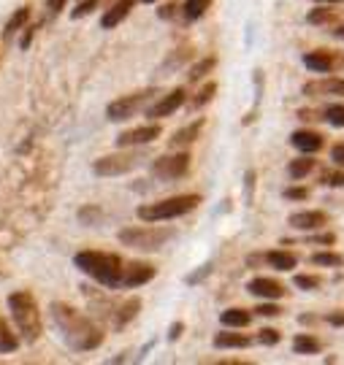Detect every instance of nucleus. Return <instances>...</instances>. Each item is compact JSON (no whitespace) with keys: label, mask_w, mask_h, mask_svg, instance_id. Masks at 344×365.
<instances>
[{"label":"nucleus","mask_w":344,"mask_h":365,"mask_svg":"<svg viewBox=\"0 0 344 365\" xmlns=\"http://www.w3.org/2000/svg\"><path fill=\"white\" fill-rule=\"evenodd\" d=\"M52 317L60 328V333L65 335V341L76 349V352H90L95 349L100 341H103V333L95 328L87 317H82L76 308L65 303H52Z\"/></svg>","instance_id":"1"},{"label":"nucleus","mask_w":344,"mask_h":365,"mask_svg":"<svg viewBox=\"0 0 344 365\" xmlns=\"http://www.w3.org/2000/svg\"><path fill=\"white\" fill-rule=\"evenodd\" d=\"M76 268L82 274L93 276L95 281H100L103 287H120V279H123V260L111 252H79L73 257Z\"/></svg>","instance_id":"2"},{"label":"nucleus","mask_w":344,"mask_h":365,"mask_svg":"<svg viewBox=\"0 0 344 365\" xmlns=\"http://www.w3.org/2000/svg\"><path fill=\"white\" fill-rule=\"evenodd\" d=\"M8 308H11V317L19 328L22 338L33 344L41 338V314H38V303L28 290H17L8 295Z\"/></svg>","instance_id":"3"},{"label":"nucleus","mask_w":344,"mask_h":365,"mask_svg":"<svg viewBox=\"0 0 344 365\" xmlns=\"http://www.w3.org/2000/svg\"><path fill=\"white\" fill-rule=\"evenodd\" d=\"M198 203H201V195H174V198H165L157 203L138 206L136 216L141 222H165V219H176V216L190 214L192 209H198Z\"/></svg>","instance_id":"4"},{"label":"nucleus","mask_w":344,"mask_h":365,"mask_svg":"<svg viewBox=\"0 0 344 365\" xmlns=\"http://www.w3.org/2000/svg\"><path fill=\"white\" fill-rule=\"evenodd\" d=\"M171 236H174V230H168V227H152V222H147L141 227H125V230L117 233L120 243H125L130 249H141V252H155Z\"/></svg>","instance_id":"5"},{"label":"nucleus","mask_w":344,"mask_h":365,"mask_svg":"<svg viewBox=\"0 0 344 365\" xmlns=\"http://www.w3.org/2000/svg\"><path fill=\"white\" fill-rule=\"evenodd\" d=\"M144 162V157L138 152H120V154H106L93 162L95 176H125L133 168H138Z\"/></svg>","instance_id":"6"},{"label":"nucleus","mask_w":344,"mask_h":365,"mask_svg":"<svg viewBox=\"0 0 344 365\" xmlns=\"http://www.w3.org/2000/svg\"><path fill=\"white\" fill-rule=\"evenodd\" d=\"M152 95L155 90H147V92H133V95H125V97H120V100H114V103H109V109H106V117L111 122H125L130 120L136 111H141L150 100H152Z\"/></svg>","instance_id":"7"},{"label":"nucleus","mask_w":344,"mask_h":365,"mask_svg":"<svg viewBox=\"0 0 344 365\" xmlns=\"http://www.w3.org/2000/svg\"><path fill=\"white\" fill-rule=\"evenodd\" d=\"M190 171V154L179 152V154H165V157H157L155 165H152V174L157 179H182L185 174Z\"/></svg>","instance_id":"8"},{"label":"nucleus","mask_w":344,"mask_h":365,"mask_svg":"<svg viewBox=\"0 0 344 365\" xmlns=\"http://www.w3.org/2000/svg\"><path fill=\"white\" fill-rule=\"evenodd\" d=\"M163 135V127L157 122H150V124H138V127H130L125 133L117 135V147L120 149H127V147H144V144H152Z\"/></svg>","instance_id":"9"},{"label":"nucleus","mask_w":344,"mask_h":365,"mask_svg":"<svg viewBox=\"0 0 344 365\" xmlns=\"http://www.w3.org/2000/svg\"><path fill=\"white\" fill-rule=\"evenodd\" d=\"M185 103H188V90H185V87H176V90L168 92V95H163L157 103L147 106V117H150V120H163V117H171V114H176V111H179Z\"/></svg>","instance_id":"10"},{"label":"nucleus","mask_w":344,"mask_h":365,"mask_svg":"<svg viewBox=\"0 0 344 365\" xmlns=\"http://www.w3.org/2000/svg\"><path fill=\"white\" fill-rule=\"evenodd\" d=\"M247 290H250L255 298H263V301H280L284 298V284L277 281V279H271V276H255L250 284H247Z\"/></svg>","instance_id":"11"},{"label":"nucleus","mask_w":344,"mask_h":365,"mask_svg":"<svg viewBox=\"0 0 344 365\" xmlns=\"http://www.w3.org/2000/svg\"><path fill=\"white\" fill-rule=\"evenodd\" d=\"M155 265H150V263H127L123 265V279H120V287H141V284H147V281H152L155 279Z\"/></svg>","instance_id":"12"},{"label":"nucleus","mask_w":344,"mask_h":365,"mask_svg":"<svg viewBox=\"0 0 344 365\" xmlns=\"http://www.w3.org/2000/svg\"><path fill=\"white\" fill-rule=\"evenodd\" d=\"M290 227L296 230H304V233H312V230H323L328 225V214L325 212H298V214H290L287 219Z\"/></svg>","instance_id":"13"},{"label":"nucleus","mask_w":344,"mask_h":365,"mask_svg":"<svg viewBox=\"0 0 344 365\" xmlns=\"http://www.w3.org/2000/svg\"><path fill=\"white\" fill-rule=\"evenodd\" d=\"M304 95L312 97H344V79H320V82H307Z\"/></svg>","instance_id":"14"},{"label":"nucleus","mask_w":344,"mask_h":365,"mask_svg":"<svg viewBox=\"0 0 344 365\" xmlns=\"http://www.w3.org/2000/svg\"><path fill=\"white\" fill-rule=\"evenodd\" d=\"M336 62H339V57L334 52H328V49H317V52H307L304 55V65L312 73H331L336 68Z\"/></svg>","instance_id":"15"},{"label":"nucleus","mask_w":344,"mask_h":365,"mask_svg":"<svg viewBox=\"0 0 344 365\" xmlns=\"http://www.w3.org/2000/svg\"><path fill=\"white\" fill-rule=\"evenodd\" d=\"M290 144L298 149V152L304 154H314L323 149V135L320 133H314V130H296L293 135H290Z\"/></svg>","instance_id":"16"},{"label":"nucleus","mask_w":344,"mask_h":365,"mask_svg":"<svg viewBox=\"0 0 344 365\" xmlns=\"http://www.w3.org/2000/svg\"><path fill=\"white\" fill-rule=\"evenodd\" d=\"M130 11H133V0H120V3H114V6L100 17V28H103V30L117 28L120 22H125Z\"/></svg>","instance_id":"17"},{"label":"nucleus","mask_w":344,"mask_h":365,"mask_svg":"<svg viewBox=\"0 0 344 365\" xmlns=\"http://www.w3.org/2000/svg\"><path fill=\"white\" fill-rule=\"evenodd\" d=\"M250 344H252L250 335L236 333V328H228V330L215 335V346L217 349H247Z\"/></svg>","instance_id":"18"},{"label":"nucleus","mask_w":344,"mask_h":365,"mask_svg":"<svg viewBox=\"0 0 344 365\" xmlns=\"http://www.w3.org/2000/svg\"><path fill=\"white\" fill-rule=\"evenodd\" d=\"M266 263L277 271H293L298 265V257L287 249H274V252H266Z\"/></svg>","instance_id":"19"},{"label":"nucleus","mask_w":344,"mask_h":365,"mask_svg":"<svg viewBox=\"0 0 344 365\" xmlns=\"http://www.w3.org/2000/svg\"><path fill=\"white\" fill-rule=\"evenodd\" d=\"M219 322L225 325V328H236V330H242V328H247L252 322V314L247 308H225L222 314H219Z\"/></svg>","instance_id":"20"},{"label":"nucleus","mask_w":344,"mask_h":365,"mask_svg":"<svg viewBox=\"0 0 344 365\" xmlns=\"http://www.w3.org/2000/svg\"><path fill=\"white\" fill-rule=\"evenodd\" d=\"M201 127H203V120H195L192 124L182 127L179 133H174V138H171V147H188V144H192V141L201 135Z\"/></svg>","instance_id":"21"},{"label":"nucleus","mask_w":344,"mask_h":365,"mask_svg":"<svg viewBox=\"0 0 344 365\" xmlns=\"http://www.w3.org/2000/svg\"><path fill=\"white\" fill-rule=\"evenodd\" d=\"M309 263H312V265H320V268H339V265H344V257L342 254H336V252L323 249V252H314L312 257H309Z\"/></svg>","instance_id":"22"},{"label":"nucleus","mask_w":344,"mask_h":365,"mask_svg":"<svg viewBox=\"0 0 344 365\" xmlns=\"http://www.w3.org/2000/svg\"><path fill=\"white\" fill-rule=\"evenodd\" d=\"M293 349H296L298 355H317V352H320V341L309 333H301L293 338Z\"/></svg>","instance_id":"23"},{"label":"nucleus","mask_w":344,"mask_h":365,"mask_svg":"<svg viewBox=\"0 0 344 365\" xmlns=\"http://www.w3.org/2000/svg\"><path fill=\"white\" fill-rule=\"evenodd\" d=\"M314 171V160L307 154V157H298V160H293L290 165H287V174H290V179H304L307 174H312Z\"/></svg>","instance_id":"24"},{"label":"nucleus","mask_w":344,"mask_h":365,"mask_svg":"<svg viewBox=\"0 0 344 365\" xmlns=\"http://www.w3.org/2000/svg\"><path fill=\"white\" fill-rule=\"evenodd\" d=\"M28 19H30V6H22V8L8 19V25H6V38H14V32H19L28 25Z\"/></svg>","instance_id":"25"},{"label":"nucleus","mask_w":344,"mask_h":365,"mask_svg":"<svg viewBox=\"0 0 344 365\" xmlns=\"http://www.w3.org/2000/svg\"><path fill=\"white\" fill-rule=\"evenodd\" d=\"M138 308H141V301H138V298H130V301H125V303L120 306V314H117V328L127 325V322L138 314Z\"/></svg>","instance_id":"26"},{"label":"nucleus","mask_w":344,"mask_h":365,"mask_svg":"<svg viewBox=\"0 0 344 365\" xmlns=\"http://www.w3.org/2000/svg\"><path fill=\"white\" fill-rule=\"evenodd\" d=\"M19 346V338L11 333V328L6 325V319L0 317V352H14Z\"/></svg>","instance_id":"27"},{"label":"nucleus","mask_w":344,"mask_h":365,"mask_svg":"<svg viewBox=\"0 0 344 365\" xmlns=\"http://www.w3.org/2000/svg\"><path fill=\"white\" fill-rule=\"evenodd\" d=\"M307 22H309V25H334V22H336V14H334L331 8H323V6H317V8H312V11H309Z\"/></svg>","instance_id":"28"},{"label":"nucleus","mask_w":344,"mask_h":365,"mask_svg":"<svg viewBox=\"0 0 344 365\" xmlns=\"http://www.w3.org/2000/svg\"><path fill=\"white\" fill-rule=\"evenodd\" d=\"M215 65H217V60H215V57H203L201 62H195V65L190 68V73H188L190 82H201L206 73H212V71H215Z\"/></svg>","instance_id":"29"},{"label":"nucleus","mask_w":344,"mask_h":365,"mask_svg":"<svg viewBox=\"0 0 344 365\" xmlns=\"http://www.w3.org/2000/svg\"><path fill=\"white\" fill-rule=\"evenodd\" d=\"M209 6H212V0H185V17H188L190 22L201 19L209 11Z\"/></svg>","instance_id":"30"},{"label":"nucleus","mask_w":344,"mask_h":365,"mask_svg":"<svg viewBox=\"0 0 344 365\" xmlns=\"http://www.w3.org/2000/svg\"><path fill=\"white\" fill-rule=\"evenodd\" d=\"M323 120L328 122V124H334V127H344V103H331L325 109Z\"/></svg>","instance_id":"31"},{"label":"nucleus","mask_w":344,"mask_h":365,"mask_svg":"<svg viewBox=\"0 0 344 365\" xmlns=\"http://www.w3.org/2000/svg\"><path fill=\"white\" fill-rule=\"evenodd\" d=\"M215 92H217V84L212 82V84H206L203 90L198 92V97H195V100H192L190 106H192V109H201V106H206V103H209V100L215 97Z\"/></svg>","instance_id":"32"},{"label":"nucleus","mask_w":344,"mask_h":365,"mask_svg":"<svg viewBox=\"0 0 344 365\" xmlns=\"http://www.w3.org/2000/svg\"><path fill=\"white\" fill-rule=\"evenodd\" d=\"M293 284L298 290H317L320 287V276H309V274H298L293 279Z\"/></svg>","instance_id":"33"},{"label":"nucleus","mask_w":344,"mask_h":365,"mask_svg":"<svg viewBox=\"0 0 344 365\" xmlns=\"http://www.w3.org/2000/svg\"><path fill=\"white\" fill-rule=\"evenodd\" d=\"M257 341L266 344V346H274V344H280L282 341V333L277 328H263V330L257 333Z\"/></svg>","instance_id":"34"},{"label":"nucleus","mask_w":344,"mask_h":365,"mask_svg":"<svg viewBox=\"0 0 344 365\" xmlns=\"http://www.w3.org/2000/svg\"><path fill=\"white\" fill-rule=\"evenodd\" d=\"M282 195H284V200H307L309 198V189L307 187H287Z\"/></svg>","instance_id":"35"},{"label":"nucleus","mask_w":344,"mask_h":365,"mask_svg":"<svg viewBox=\"0 0 344 365\" xmlns=\"http://www.w3.org/2000/svg\"><path fill=\"white\" fill-rule=\"evenodd\" d=\"M98 3H100V0H79V8H73V14H71V17H73V19L87 17L93 8H98Z\"/></svg>","instance_id":"36"},{"label":"nucleus","mask_w":344,"mask_h":365,"mask_svg":"<svg viewBox=\"0 0 344 365\" xmlns=\"http://www.w3.org/2000/svg\"><path fill=\"white\" fill-rule=\"evenodd\" d=\"M255 314H257V317H280V314H282V306H277V303H263V306H257V308H255Z\"/></svg>","instance_id":"37"},{"label":"nucleus","mask_w":344,"mask_h":365,"mask_svg":"<svg viewBox=\"0 0 344 365\" xmlns=\"http://www.w3.org/2000/svg\"><path fill=\"white\" fill-rule=\"evenodd\" d=\"M309 243H317V246H334V243H336V236H334V233H320V230H317V236H312Z\"/></svg>","instance_id":"38"},{"label":"nucleus","mask_w":344,"mask_h":365,"mask_svg":"<svg viewBox=\"0 0 344 365\" xmlns=\"http://www.w3.org/2000/svg\"><path fill=\"white\" fill-rule=\"evenodd\" d=\"M323 179L328 187H344V171H331V174H323Z\"/></svg>","instance_id":"39"},{"label":"nucleus","mask_w":344,"mask_h":365,"mask_svg":"<svg viewBox=\"0 0 344 365\" xmlns=\"http://www.w3.org/2000/svg\"><path fill=\"white\" fill-rule=\"evenodd\" d=\"M331 160H334V165L344 168V141L342 144H336V147L331 149Z\"/></svg>","instance_id":"40"},{"label":"nucleus","mask_w":344,"mask_h":365,"mask_svg":"<svg viewBox=\"0 0 344 365\" xmlns=\"http://www.w3.org/2000/svg\"><path fill=\"white\" fill-rule=\"evenodd\" d=\"M325 319H328V325H334V328H342V325H344V308H339V311H331Z\"/></svg>","instance_id":"41"},{"label":"nucleus","mask_w":344,"mask_h":365,"mask_svg":"<svg viewBox=\"0 0 344 365\" xmlns=\"http://www.w3.org/2000/svg\"><path fill=\"white\" fill-rule=\"evenodd\" d=\"M35 30H38L35 25H30V28H25V35H22V44H19L22 49H28V46H30V41H33V35H35Z\"/></svg>","instance_id":"42"},{"label":"nucleus","mask_w":344,"mask_h":365,"mask_svg":"<svg viewBox=\"0 0 344 365\" xmlns=\"http://www.w3.org/2000/svg\"><path fill=\"white\" fill-rule=\"evenodd\" d=\"M98 209H84V212H79V216H82V222H87V225H93V219L98 216Z\"/></svg>","instance_id":"43"},{"label":"nucleus","mask_w":344,"mask_h":365,"mask_svg":"<svg viewBox=\"0 0 344 365\" xmlns=\"http://www.w3.org/2000/svg\"><path fill=\"white\" fill-rule=\"evenodd\" d=\"M63 6H65V0H46V8H49L52 14H57Z\"/></svg>","instance_id":"44"},{"label":"nucleus","mask_w":344,"mask_h":365,"mask_svg":"<svg viewBox=\"0 0 344 365\" xmlns=\"http://www.w3.org/2000/svg\"><path fill=\"white\" fill-rule=\"evenodd\" d=\"M298 117H301V120H320V114H314V111H307V109H301V111H298Z\"/></svg>","instance_id":"45"},{"label":"nucleus","mask_w":344,"mask_h":365,"mask_svg":"<svg viewBox=\"0 0 344 365\" xmlns=\"http://www.w3.org/2000/svg\"><path fill=\"white\" fill-rule=\"evenodd\" d=\"M179 333H182V322H176V325H174V328H171V338H179Z\"/></svg>","instance_id":"46"},{"label":"nucleus","mask_w":344,"mask_h":365,"mask_svg":"<svg viewBox=\"0 0 344 365\" xmlns=\"http://www.w3.org/2000/svg\"><path fill=\"white\" fill-rule=\"evenodd\" d=\"M314 3H320V6H336V3H344V0H314Z\"/></svg>","instance_id":"47"},{"label":"nucleus","mask_w":344,"mask_h":365,"mask_svg":"<svg viewBox=\"0 0 344 365\" xmlns=\"http://www.w3.org/2000/svg\"><path fill=\"white\" fill-rule=\"evenodd\" d=\"M334 35H336V38H339V41H344V25H339V28H336V30H334Z\"/></svg>","instance_id":"48"},{"label":"nucleus","mask_w":344,"mask_h":365,"mask_svg":"<svg viewBox=\"0 0 344 365\" xmlns=\"http://www.w3.org/2000/svg\"><path fill=\"white\" fill-rule=\"evenodd\" d=\"M144 3H155V0H144Z\"/></svg>","instance_id":"49"}]
</instances>
